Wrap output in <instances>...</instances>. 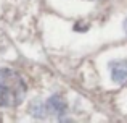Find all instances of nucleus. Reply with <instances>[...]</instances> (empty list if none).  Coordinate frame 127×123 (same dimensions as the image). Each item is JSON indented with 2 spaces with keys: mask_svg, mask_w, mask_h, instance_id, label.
I'll return each instance as SVG.
<instances>
[{
  "mask_svg": "<svg viewBox=\"0 0 127 123\" xmlns=\"http://www.w3.org/2000/svg\"><path fill=\"white\" fill-rule=\"evenodd\" d=\"M29 112L32 114V117L35 118H43L47 115H55L58 118H63L68 112V105H66L64 99L60 94H55L52 97H48L45 102L35 101L34 104L29 107Z\"/></svg>",
  "mask_w": 127,
  "mask_h": 123,
  "instance_id": "obj_2",
  "label": "nucleus"
},
{
  "mask_svg": "<svg viewBox=\"0 0 127 123\" xmlns=\"http://www.w3.org/2000/svg\"><path fill=\"white\" fill-rule=\"evenodd\" d=\"M28 86L16 71L0 68V107H18L26 97Z\"/></svg>",
  "mask_w": 127,
  "mask_h": 123,
  "instance_id": "obj_1",
  "label": "nucleus"
},
{
  "mask_svg": "<svg viewBox=\"0 0 127 123\" xmlns=\"http://www.w3.org/2000/svg\"><path fill=\"white\" fill-rule=\"evenodd\" d=\"M124 31H126V34H127V18H126V21H124Z\"/></svg>",
  "mask_w": 127,
  "mask_h": 123,
  "instance_id": "obj_4",
  "label": "nucleus"
},
{
  "mask_svg": "<svg viewBox=\"0 0 127 123\" xmlns=\"http://www.w3.org/2000/svg\"><path fill=\"white\" fill-rule=\"evenodd\" d=\"M111 79L118 84L127 83V62L126 60H118V62H109L108 65Z\"/></svg>",
  "mask_w": 127,
  "mask_h": 123,
  "instance_id": "obj_3",
  "label": "nucleus"
}]
</instances>
